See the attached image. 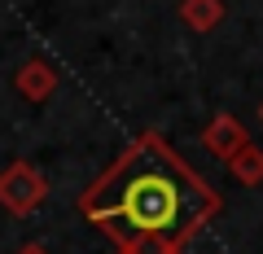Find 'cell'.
Returning a JSON list of instances; mask_svg holds the SVG:
<instances>
[{
	"instance_id": "3957f363",
	"label": "cell",
	"mask_w": 263,
	"mask_h": 254,
	"mask_svg": "<svg viewBox=\"0 0 263 254\" xmlns=\"http://www.w3.org/2000/svg\"><path fill=\"white\" fill-rule=\"evenodd\" d=\"M202 145H206L211 153H219V158H233L237 149H246V145H250V136H246V127H241L237 119L219 114V119L211 123L206 132H202Z\"/></svg>"
},
{
	"instance_id": "7a4b0ae2",
	"label": "cell",
	"mask_w": 263,
	"mask_h": 254,
	"mask_svg": "<svg viewBox=\"0 0 263 254\" xmlns=\"http://www.w3.org/2000/svg\"><path fill=\"white\" fill-rule=\"evenodd\" d=\"M48 184L31 162H13V167L0 171V206L13 210V215H31V210L44 202Z\"/></svg>"
},
{
	"instance_id": "277c9868",
	"label": "cell",
	"mask_w": 263,
	"mask_h": 254,
	"mask_svg": "<svg viewBox=\"0 0 263 254\" xmlns=\"http://www.w3.org/2000/svg\"><path fill=\"white\" fill-rule=\"evenodd\" d=\"M18 88H22V96H27V101H44V96H53V88H57V75L44 66V62H31V66H22V75H18Z\"/></svg>"
},
{
	"instance_id": "5b68a950",
	"label": "cell",
	"mask_w": 263,
	"mask_h": 254,
	"mask_svg": "<svg viewBox=\"0 0 263 254\" xmlns=\"http://www.w3.org/2000/svg\"><path fill=\"white\" fill-rule=\"evenodd\" d=\"M228 167H233V175L241 180V184H259L263 180V153L254 149V145H246V149H237L233 158H228Z\"/></svg>"
},
{
	"instance_id": "8992f818",
	"label": "cell",
	"mask_w": 263,
	"mask_h": 254,
	"mask_svg": "<svg viewBox=\"0 0 263 254\" xmlns=\"http://www.w3.org/2000/svg\"><path fill=\"white\" fill-rule=\"evenodd\" d=\"M18 254H48V250H44V245H22Z\"/></svg>"
},
{
	"instance_id": "6da1fadb",
	"label": "cell",
	"mask_w": 263,
	"mask_h": 254,
	"mask_svg": "<svg viewBox=\"0 0 263 254\" xmlns=\"http://www.w3.org/2000/svg\"><path fill=\"white\" fill-rule=\"evenodd\" d=\"M215 210L219 198L171 158L158 136H145L123 158V167L84 198V215L97 224H114L110 232L123 250L136 245L180 250L197 232V224Z\"/></svg>"
}]
</instances>
